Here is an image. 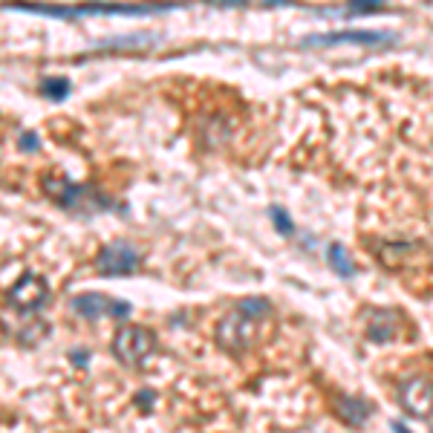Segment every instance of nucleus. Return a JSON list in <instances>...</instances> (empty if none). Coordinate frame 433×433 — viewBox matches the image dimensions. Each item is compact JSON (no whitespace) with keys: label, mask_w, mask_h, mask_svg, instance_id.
Listing matches in <instances>:
<instances>
[{"label":"nucleus","mask_w":433,"mask_h":433,"mask_svg":"<svg viewBox=\"0 0 433 433\" xmlns=\"http://www.w3.org/2000/svg\"><path fill=\"white\" fill-rule=\"evenodd\" d=\"M272 315V303L266 298H243L231 312H226L217 324V344L231 355H243L257 341L260 324Z\"/></svg>","instance_id":"obj_1"},{"label":"nucleus","mask_w":433,"mask_h":433,"mask_svg":"<svg viewBox=\"0 0 433 433\" xmlns=\"http://www.w3.org/2000/svg\"><path fill=\"white\" fill-rule=\"evenodd\" d=\"M113 355L128 367H145V361L156 353V335L139 324H124L116 329L113 344H110Z\"/></svg>","instance_id":"obj_2"},{"label":"nucleus","mask_w":433,"mask_h":433,"mask_svg":"<svg viewBox=\"0 0 433 433\" xmlns=\"http://www.w3.org/2000/svg\"><path fill=\"white\" fill-rule=\"evenodd\" d=\"M142 263V255L139 248L128 240H113L107 243L99 257H95V272L104 274V277H121V274H133Z\"/></svg>","instance_id":"obj_3"},{"label":"nucleus","mask_w":433,"mask_h":433,"mask_svg":"<svg viewBox=\"0 0 433 433\" xmlns=\"http://www.w3.org/2000/svg\"><path fill=\"white\" fill-rule=\"evenodd\" d=\"M9 303L15 306L18 312H23V315H30V312H38L40 306H44L47 301H49V286H47V281L40 274H35V272H23L15 283H12V289H9Z\"/></svg>","instance_id":"obj_4"},{"label":"nucleus","mask_w":433,"mask_h":433,"mask_svg":"<svg viewBox=\"0 0 433 433\" xmlns=\"http://www.w3.org/2000/svg\"><path fill=\"white\" fill-rule=\"evenodd\" d=\"M73 309H75V315L87 318V320H99V318H119V320H124L130 315L133 306L128 301H116L110 295H102V292H84V295L73 298Z\"/></svg>","instance_id":"obj_5"},{"label":"nucleus","mask_w":433,"mask_h":433,"mask_svg":"<svg viewBox=\"0 0 433 433\" xmlns=\"http://www.w3.org/2000/svg\"><path fill=\"white\" fill-rule=\"evenodd\" d=\"M401 408L416 419H433V382L428 375H413L401 384Z\"/></svg>","instance_id":"obj_6"},{"label":"nucleus","mask_w":433,"mask_h":433,"mask_svg":"<svg viewBox=\"0 0 433 433\" xmlns=\"http://www.w3.org/2000/svg\"><path fill=\"white\" fill-rule=\"evenodd\" d=\"M393 35L373 32V30H347V32H329V35H312L303 38V47H335V44H393Z\"/></svg>","instance_id":"obj_7"},{"label":"nucleus","mask_w":433,"mask_h":433,"mask_svg":"<svg viewBox=\"0 0 433 433\" xmlns=\"http://www.w3.org/2000/svg\"><path fill=\"white\" fill-rule=\"evenodd\" d=\"M40 185H44V191H47L49 197H52L55 202H58L61 208H81L84 200L90 197L87 188H81V185H75V183H69L67 176L55 174V171L40 179Z\"/></svg>","instance_id":"obj_8"},{"label":"nucleus","mask_w":433,"mask_h":433,"mask_svg":"<svg viewBox=\"0 0 433 433\" xmlns=\"http://www.w3.org/2000/svg\"><path fill=\"white\" fill-rule=\"evenodd\" d=\"M396 329H399V320L390 309H379L373 312L367 320V338L370 341H390L396 338Z\"/></svg>","instance_id":"obj_9"},{"label":"nucleus","mask_w":433,"mask_h":433,"mask_svg":"<svg viewBox=\"0 0 433 433\" xmlns=\"http://www.w3.org/2000/svg\"><path fill=\"white\" fill-rule=\"evenodd\" d=\"M338 413L347 425H364V419L373 413V408L364 399H341L338 401Z\"/></svg>","instance_id":"obj_10"},{"label":"nucleus","mask_w":433,"mask_h":433,"mask_svg":"<svg viewBox=\"0 0 433 433\" xmlns=\"http://www.w3.org/2000/svg\"><path fill=\"white\" fill-rule=\"evenodd\" d=\"M327 257H329V266L335 274H341V277H353L355 274V263L350 260V255H347V248L341 243H332L327 248Z\"/></svg>","instance_id":"obj_11"},{"label":"nucleus","mask_w":433,"mask_h":433,"mask_svg":"<svg viewBox=\"0 0 433 433\" xmlns=\"http://www.w3.org/2000/svg\"><path fill=\"white\" fill-rule=\"evenodd\" d=\"M40 95L44 99H49V102H64L67 95H69V81L67 78H55V75H49V78H44L40 81Z\"/></svg>","instance_id":"obj_12"},{"label":"nucleus","mask_w":433,"mask_h":433,"mask_svg":"<svg viewBox=\"0 0 433 433\" xmlns=\"http://www.w3.org/2000/svg\"><path fill=\"white\" fill-rule=\"evenodd\" d=\"M269 214H272V222H274V229H277V234H283V237H289L292 231H295V226H292V220H289V214L283 211L281 205H272L269 208Z\"/></svg>","instance_id":"obj_13"},{"label":"nucleus","mask_w":433,"mask_h":433,"mask_svg":"<svg viewBox=\"0 0 433 433\" xmlns=\"http://www.w3.org/2000/svg\"><path fill=\"white\" fill-rule=\"evenodd\" d=\"M21 148L23 150H38V133H32V130L21 133Z\"/></svg>","instance_id":"obj_14"},{"label":"nucleus","mask_w":433,"mask_h":433,"mask_svg":"<svg viewBox=\"0 0 433 433\" xmlns=\"http://www.w3.org/2000/svg\"><path fill=\"white\" fill-rule=\"evenodd\" d=\"M350 3H355L358 12H375L379 6H384V0H350Z\"/></svg>","instance_id":"obj_15"},{"label":"nucleus","mask_w":433,"mask_h":433,"mask_svg":"<svg viewBox=\"0 0 433 433\" xmlns=\"http://www.w3.org/2000/svg\"><path fill=\"white\" fill-rule=\"evenodd\" d=\"M208 3H217V6H246L248 0H208Z\"/></svg>","instance_id":"obj_16"},{"label":"nucleus","mask_w":433,"mask_h":433,"mask_svg":"<svg viewBox=\"0 0 433 433\" xmlns=\"http://www.w3.org/2000/svg\"><path fill=\"white\" fill-rule=\"evenodd\" d=\"M393 433H410V430H408V428H404L401 422H393Z\"/></svg>","instance_id":"obj_17"}]
</instances>
